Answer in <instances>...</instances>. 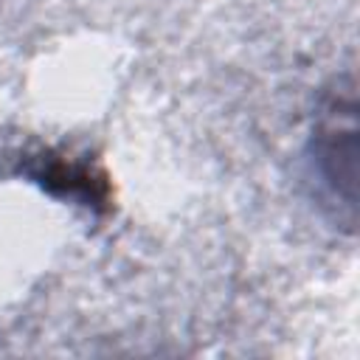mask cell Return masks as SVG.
<instances>
[{"label": "cell", "mask_w": 360, "mask_h": 360, "mask_svg": "<svg viewBox=\"0 0 360 360\" xmlns=\"http://www.w3.org/2000/svg\"><path fill=\"white\" fill-rule=\"evenodd\" d=\"M28 174L51 194L82 200L84 205H101L110 197L104 172H93L87 163H73L68 158H45L42 155Z\"/></svg>", "instance_id": "obj_1"}]
</instances>
